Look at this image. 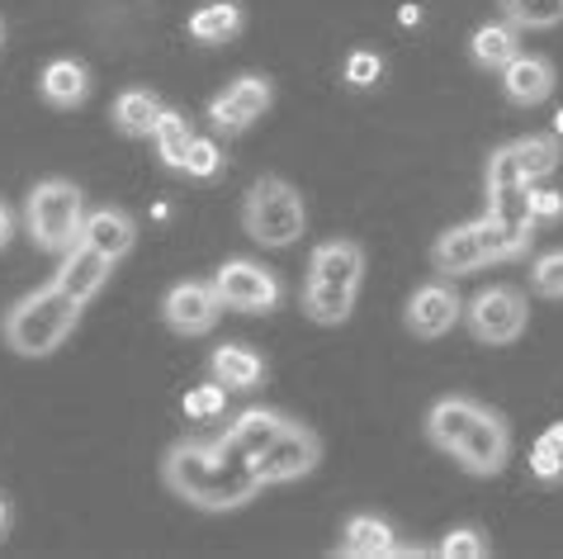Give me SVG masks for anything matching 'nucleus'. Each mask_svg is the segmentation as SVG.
<instances>
[{
	"label": "nucleus",
	"instance_id": "1",
	"mask_svg": "<svg viewBox=\"0 0 563 559\" xmlns=\"http://www.w3.org/2000/svg\"><path fill=\"white\" fill-rule=\"evenodd\" d=\"M162 479L180 503L199 512H238L265 489L256 464L223 441H176L162 456Z\"/></svg>",
	"mask_w": 563,
	"mask_h": 559
},
{
	"label": "nucleus",
	"instance_id": "2",
	"mask_svg": "<svg viewBox=\"0 0 563 559\" xmlns=\"http://www.w3.org/2000/svg\"><path fill=\"white\" fill-rule=\"evenodd\" d=\"M427 441L435 450H445V456L455 460L464 474H478V479L503 474L507 470V456H511V431H507V423L493 408H483L478 398H464V394H450V398H435L431 403V413H427Z\"/></svg>",
	"mask_w": 563,
	"mask_h": 559
},
{
	"label": "nucleus",
	"instance_id": "3",
	"mask_svg": "<svg viewBox=\"0 0 563 559\" xmlns=\"http://www.w3.org/2000/svg\"><path fill=\"white\" fill-rule=\"evenodd\" d=\"M365 285V246L351 238H332L322 242L308 261V280H303V314L322 328H336L355 314V294Z\"/></svg>",
	"mask_w": 563,
	"mask_h": 559
},
{
	"label": "nucleus",
	"instance_id": "4",
	"mask_svg": "<svg viewBox=\"0 0 563 559\" xmlns=\"http://www.w3.org/2000/svg\"><path fill=\"white\" fill-rule=\"evenodd\" d=\"M76 322H81V304H76L67 289L43 285L34 294H24L20 304H10L0 332H5V347L14 355H24V361H43V355H53L62 341L76 332Z\"/></svg>",
	"mask_w": 563,
	"mask_h": 559
},
{
	"label": "nucleus",
	"instance_id": "5",
	"mask_svg": "<svg viewBox=\"0 0 563 559\" xmlns=\"http://www.w3.org/2000/svg\"><path fill=\"white\" fill-rule=\"evenodd\" d=\"M24 228H29V238H34L38 252H53V256L71 252V246L81 242V228H86V195L62 176L38 180L24 199Z\"/></svg>",
	"mask_w": 563,
	"mask_h": 559
},
{
	"label": "nucleus",
	"instance_id": "6",
	"mask_svg": "<svg viewBox=\"0 0 563 559\" xmlns=\"http://www.w3.org/2000/svg\"><path fill=\"white\" fill-rule=\"evenodd\" d=\"M242 228L256 246H294L308 232L303 195L285 176H261L242 199Z\"/></svg>",
	"mask_w": 563,
	"mask_h": 559
},
{
	"label": "nucleus",
	"instance_id": "7",
	"mask_svg": "<svg viewBox=\"0 0 563 559\" xmlns=\"http://www.w3.org/2000/svg\"><path fill=\"white\" fill-rule=\"evenodd\" d=\"M460 318L468 322V332H474V341H483V347H511V341L526 332L530 308L516 285H488L464 304Z\"/></svg>",
	"mask_w": 563,
	"mask_h": 559
},
{
	"label": "nucleus",
	"instance_id": "8",
	"mask_svg": "<svg viewBox=\"0 0 563 559\" xmlns=\"http://www.w3.org/2000/svg\"><path fill=\"white\" fill-rule=\"evenodd\" d=\"M213 289L232 314H275V304H279V280L261 261H246V256L223 261L213 271Z\"/></svg>",
	"mask_w": 563,
	"mask_h": 559
},
{
	"label": "nucleus",
	"instance_id": "9",
	"mask_svg": "<svg viewBox=\"0 0 563 559\" xmlns=\"http://www.w3.org/2000/svg\"><path fill=\"white\" fill-rule=\"evenodd\" d=\"M318 460H322L318 431L285 417V427L275 431V441L261 450L256 474H261V484H289V479H303V474L318 470Z\"/></svg>",
	"mask_w": 563,
	"mask_h": 559
},
{
	"label": "nucleus",
	"instance_id": "10",
	"mask_svg": "<svg viewBox=\"0 0 563 559\" xmlns=\"http://www.w3.org/2000/svg\"><path fill=\"white\" fill-rule=\"evenodd\" d=\"M223 318V299H218L213 280H180L162 299V322L176 337H205Z\"/></svg>",
	"mask_w": 563,
	"mask_h": 559
},
{
	"label": "nucleus",
	"instance_id": "11",
	"mask_svg": "<svg viewBox=\"0 0 563 559\" xmlns=\"http://www.w3.org/2000/svg\"><path fill=\"white\" fill-rule=\"evenodd\" d=\"M271 100H275L271 76H238L223 96L209 100V123L218 133H242L271 110Z\"/></svg>",
	"mask_w": 563,
	"mask_h": 559
},
{
	"label": "nucleus",
	"instance_id": "12",
	"mask_svg": "<svg viewBox=\"0 0 563 559\" xmlns=\"http://www.w3.org/2000/svg\"><path fill=\"white\" fill-rule=\"evenodd\" d=\"M460 314H464L460 294L450 289L445 280H427V285H417V289H412V299H408V314H402V322H408V332H412V337L435 341V337H445L450 328H455Z\"/></svg>",
	"mask_w": 563,
	"mask_h": 559
},
{
	"label": "nucleus",
	"instance_id": "13",
	"mask_svg": "<svg viewBox=\"0 0 563 559\" xmlns=\"http://www.w3.org/2000/svg\"><path fill=\"white\" fill-rule=\"evenodd\" d=\"M493 261V242H488V228L478 223H460V228H445L441 238L431 242V266L441 275H468L478 266Z\"/></svg>",
	"mask_w": 563,
	"mask_h": 559
},
{
	"label": "nucleus",
	"instance_id": "14",
	"mask_svg": "<svg viewBox=\"0 0 563 559\" xmlns=\"http://www.w3.org/2000/svg\"><path fill=\"white\" fill-rule=\"evenodd\" d=\"M109 275H114V261L100 256L96 246L76 242L71 252H62V266H57V275H53V285H57V289H67L71 299L86 308V304L109 285Z\"/></svg>",
	"mask_w": 563,
	"mask_h": 559
},
{
	"label": "nucleus",
	"instance_id": "15",
	"mask_svg": "<svg viewBox=\"0 0 563 559\" xmlns=\"http://www.w3.org/2000/svg\"><path fill=\"white\" fill-rule=\"evenodd\" d=\"M554 86H559V72H554V62L540 57V53H516L503 67V90H507L511 105H521V110L544 105L554 96Z\"/></svg>",
	"mask_w": 563,
	"mask_h": 559
},
{
	"label": "nucleus",
	"instance_id": "16",
	"mask_svg": "<svg viewBox=\"0 0 563 559\" xmlns=\"http://www.w3.org/2000/svg\"><path fill=\"white\" fill-rule=\"evenodd\" d=\"M81 242H86V246H96V252L109 256V261H123V256L133 252V242H137V223H133L123 209L104 205V209H96V213H86Z\"/></svg>",
	"mask_w": 563,
	"mask_h": 559
},
{
	"label": "nucleus",
	"instance_id": "17",
	"mask_svg": "<svg viewBox=\"0 0 563 559\" xmlns=\"http://www.w3.org/2000/svg\"><path fill=\"white\" fill-rule=\"evenodd\" d=\"M488 219H497L507 228V238L521 246H530L536 238V213H530V185H488Z\"/></svg>",
	"mask_w": 563,
	"mask_h": 559
},
{
	"label": "nucleus",
	"instance_id": "18",
	"mask_svg": "<svg viewBox=\"0 0 563 559\" xmlns=\"http://www.w3.org/2000/svg\"><path fill=\"white\" fill-rule=\"evenodd\" d=\"M38 96L53 105V110H76L90 96V72L76 57H53L38 76Z\"/></svg>",
	"mask_w": 563,
	"mask_h": 559
},
{
	"label": "nucleus",
	"instance_id": "19",
	"mask_svg": "<svg viewBox=\"0 0 563 559\" xmlns=\"http://www.w3.org/2000/svg\"><path fill=\"white\" fill-rule=\"evenodd\" d=\"M394 550H398L394 526L384 517H374V512H355L346 522V531H341V555H351V559H384Z\"/></svg>",
	"mask_w": 563,
	"mask_h": 559
},
{
	"label": "nucleus",
	"instance_id": "20",
	"mask_svg": "<svg viewBox=\"0 0 563 559\" xmlns=\"http://www.w3.org/2000/svg\"><path fill=\"white\" fill-rule=\"evenodd\" d=\"M209 375L223 384V390L246 394V390H256V384L265 380V361H261L252 347H238V341H228V347H218L209 355Z\"/></svg>",
	"mask_w": 563,
	"mask_h": 559
},
{
	"label": "nucleus",
	"instance_id": "21",
	"mask_svg": "<svg viewBox=\"0 0 563 559\" xmlns=\"http://www.w3.org/2000/svg\"><path fill=\"white\" fill-rule=\"evenodd\" d=\"M279 427H285V417H279V413L246 408V413L238 417V423L228 427V437H218V441H223L228 450H238L242 460H252V464H256V460H261V450L275 441V431H279Z\"/></svg>",
	"mask_w": 563,
	"mask_h": 559
},
{
	"label": "nucleus",
	"instance_id": "22",
	"mask_svg": "<svg viewBox=\"0 0 563 559\" xmlns=\"http://www.w3.org/2000/svg\"><path fill=\"white\" fill-rule=\"evenodd\" d=\"M507 152H511L516 176H521L526 185H536V180H544V176H554V171H559V157H563V147H559V138H554V133L516 138V143H507Z\"/></svg>",
	"mask_w": 563,
	"mask_h": 559
},
{
	"label": "nucleus",
	"instance_id": "23",
	"mask_svg": "<svg viewBox=\"0 0 563 559\" xmlns=\"http://www.w3.org/2000/svg\"><path fill=\"white\" fill-rule=\"evenodd\" d=\"M516 53H521V29L511 20L483 24V29H474V39H468V57H474V67H483V72H503Z\"/></svg>",
	"mask_w": 563,
	"mask_h": 559
},
{
	"label": "nucleus",
	"instance_id": "24",
	"mask_svg": "<svg viewBox=\"0 0 563 559\" xmlns=\"http://www.w3.org/2000/svg\"><path fill=\"white\" fill-rule=\"evenodd\" d=\"M166 105H162V96L156 90H143V86H129L123 96L114 100V129L123 133V138H152V123H156V114H162Z\"/></svg>",
	"mask_w": 563,
	"mask_h": 559
},
{
	"label": "nucleus",
	"instance_id": "25",
	"mask_svg": "<svg viewBox=\"0 0 563 559\" xmlns=\"http://www.w3.org/2000/svg\"><path fill=\"white\" fill-rule=\"evenodd\" d=\"M152 143H156V157H162V166L185 171V157H190V143H195L190 119L176 114V110H162V114H156V123H152Z\"/></svg>",
	"mask_w": 563,
	"mask_h": 559
},
{
	"label": "nucleus",
	"instance_id": "26",
	"mask_svg": "<svg viewBox=\"0 0 563 559\" xmlns=\"http://www.w3.org/2000/svg\"><path fill=\"white\" fill-rule=\"evenodd\" d=\"M238 29H242V6H232V0H213V6L190 14V39L199 43H228Z\"/></svg>",
	"mask_w": 563,
	"mask_h": 559
},
{
	"label": "nucleus",
	"instance_id": "27",
	"mask_svg": "<svg viewBox=\"0 0 563 559\" xmlns=\"http://www.w3.org/2000/svg\"><path fill=\"white\" fill-rule=\"evenodd\" d=\"M503 14L516 29H554L563 24V0H503Z\"/></svg>",
	"mask_w": 563,
	"mask_h": 559
},
{
	"label": "nucleus",
	"instance_id": "28",
	"mask_svg": "<svg viewBox=\"0 0 563 559\" xmlns=\"http://www.w3.org/2000/svg\"><path fill=\"white\" fill-rule=\"evenodd\" d=\"M435 555L441 559H483L488 555V540H483L478 526H455V531L435 546Z\"/></svg>",
	"mask_w": 563,
	"mask_h": 559
},
{
	"label": "nucleus",
	"instance_id": "29",
	"mask_svg": "<svg viewBox=\"0 0 563 559\" xmlns=\"http://www.w3.org/2000/svg\"><path fill=\"white\" fill-rule=\"evenodd\" d=\"M530 289H536L540 299H563V246L559 252H544L536 261V271H530Z\"/></svg>",
	"mask_w": 563,
	"mask_h": 559
},
{
	"label": "nucleus",
	"instance_id": "30",
	"mask_svg": "<svg viewBox=\"0 0 563 559\" xmlns=\"http://www.w3.org/2000/svg\"><path fill=\"white\" fill-rule=\"evenodd\" d=\"M223 171V147L213 143V138H195L190 143V157H185V176H195V180H209Z\"/></svg>",
	"mask_w": 563,
	"mask_h": 559
},
{
	"label": "nucleus",
	"instance_id": "31",
	"mask_svg": "<svg viewBox=\"0 0 563 559\" xmlns=\"http://www.w3.org/2000/svg\"><path fill=\"white\" fill-rule=\"evenodd\" d=\"M223 403H228V390L213 380V384H199V390L185 394V413L190 417H218L223 413Z\"/></svg>",
	"mask_w": 563,
	"mask_h": 559
},
{
	"label": "nucleus",
	"instance_id": "32",
	"mask_svg": "<svg viewBox=\"0 0 563 559\" xmlns=\"http://www.w3.org/2000/svg\"><path fill=\"white\" fill-rule=\"evenodd\" d=\"M530 474L544 479V484H554V479H563V456H559L554 446L536 441V450H530Z\"/></svg>",
	"mask_w": 563,
	"mask_h": 559
},
{
	"label": "nucleus",
	"instance_id": "33",
	"mask_svg": "<svg viewBox=\"0 0 563 559\" xmlns=\"http://www.w3.org/2000/svg\"><path fill=\"white\" fill-rule=\"evenodd\" d=\"M379 72H384L379 53H351V62H346V81L351 86H374L379 81Z\"/></svg>",
	"mask_w": 563,
	"mask_h": 559
},
{
	"label": "nucleus",
	"instance_id": "34",
	"mask_svg": "<svg viewBox=\"0 0 563 559\" xmlns=\"http://www.w3.org/2000/svg\"><path fill=\"white\" fill-rule=\"evenodd\" d=\"M530 213H536V223H559L563 219V190H536V185H530Z\"/></svg>",
	"mask_w": 563,
	"mask_h": 559
},
{
	"label": "nucleus",
	"instance_id": "35",
	"mask_svg": "<svg viewBox=\"0 0 563 559\" xmlns=\"http://www.w3.org/2000/svg\"><path fill=\"white\" fill-rule=\"evenodd\" d=\"M10 238H14V219H10V209L0 205V252L10 246Z\"/></svg>",
	"mask_w": 563,
	"mask_h": 559
},
{
	"label": "nucleus",
	"instance_id": "36",
	"mask_svg": "<svg viewBox=\"0 0 563 559\" xmlns=\"http://www.w3.org/2000/svg\"><path fill=\"white\" fill-rule=\"evenodd\" d=\"M540 441H544V446H554V450H559V456H563V423H554V427H544V431H540Z\"/></svg>",
	"mask_w": 563,
	"mask_h": 559
},
{
	"label": "nucleus",
	"instance_id": "37",
	"mask_svg": "<svg viewBox=\"0 0 563 559\" xmlns=\"http://www.w3.org/2000/svg\"><path fill=\"white\" fill-rule=\"evenodd\" d=\"M10 531V503H5V493H0V536Z\"/></svg>",
	"mask_w": 563,
	"mask_h": 559
},
{
	"label": "nucleus",
	"instance_id": "38",
	"mask_svg": "<svg viewBox=\"0 0 563 559\" xmlns=\"http://www.w3.org/2000/svg\"><path fill=\"white\" fill-rule=\"evenodd\" d=\"M554 138H563V110L554 114Z\"/></svg>",
	"mask_w": 563,
	"mask_h": 559
},
{
	"label": "nucleus",
	"instance_id": "39",
	"mask_svg": "<svg viewBox=\"0 0 563 559\" xmlns=\"http://www.w3.org/2000/svg\"><path fill=\"white\" fill-rule=\"evenodd\" d=\"M0 43H5V24H0Z\"/></svg>",
	"mask_w": 563,
	"mask_h": 559
}]
</instances>
